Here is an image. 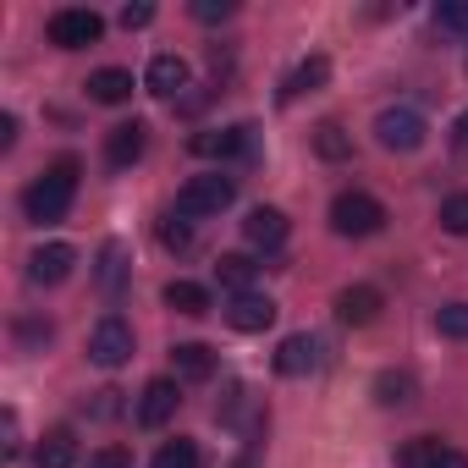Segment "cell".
I'll use <instances>...</instances> for the list:
<instances>
[{
	"label": "cell",
	"mask_w": 468,
	"mask_h": 468,
	"mask_svg": "<svg viewBox=\"0 0 468 468\" xmlns=\"http://www.w3.org/2000/svg\"><path fill=\"white\" fill-rule=\"evenodd\" d=\"M154 23V6H122V28H149Z\"/></svg>",
	"instance_id": "d6a6232c"
},
{
	"label": "cell",
	"mask_w": 468,
	"mask_h": 468,
	"mask_svg": "<svg viewBox=\"0 0 468 468\" xmlns=\"http://www.w3.org/2000/svg\"><path fill=\"white\" fill-rule=\"evenodd\" d=\"M375 138H380V149L408 154V149H419V144H424V116H419V111H408V105L380 111V116H375Z\"/></svg>",
	"instance_id": "8992f818"
},
{
	"label": "cell",
	"mask_w": 468,
	"mask_h": 468,
	"mask_svg": "<svg viewBox=\"0 0 468 468\" xmlns=\"http://www.w3.org/2000/svg\"><path fill=\"white\" fill-rule=\"evenodd\" d=\"M171 364H176V380H187V386H204L215 375V353L204 342H176L171 347Z\"/></svg>",
	"instance_id": "ac0fdd59"
},
{
	"label": "cell",
	"mask_w": 468,
	"mask_h": 468,
	"mask_svg": "<svg viewBox=\"0 0 468 468\" xmlns=\"http://www.w3.org/2000/svg\"><path fill=\"white\" fill-rule=\"evenodd\" d=\"M430 468H468V452H457V446H441V457H435Z\"/></svg>",
	"instance_id": "836d02e7"
},
{
	"label": "cell",
	"mask_w": 468,
	"mask_h": 468,
	"mask_svg": "<svg viewBox=\"0 0 468 468\" xmlns=\"http://www.w3.org/2000/svg\"><path fill=\"white\" fill-rule=\"evenodd\" d=\"M149 468H198V446H193L187 435H176V441H165V446L154 452Z\"/></svg>",
	"instance_id": "cb8c5ba5"
},
{
	"label": "cell",
	"mask_w": 468,
	"mask_h": 468,
	"mask_svg": "<svg viewBox=\"0 0 468 468\" xmlns=\"http://www.w3.org/2000/svg\"><path fill=\"white\" fill-rule=\"evenodd\" d=\"M231 12H238L231 0H193V17H198V23H226Z\"/></svg>",
	"instance_id": "f546056e"
},
{
	"label": "cell",
	"mask_w": 468,
	"mask_h": 468,
	"mask_svg": "<svg viewBox=\"0 0 468 468\" xmlns=\"http://www.w3.org/2000/svg\"><path fill=\"white\" fill-rule=\"evenodd\" d=\"M34 463H39V468H78V435H72L67 424H61V430H45Z\"/></svg>",
	"instance_id": "d6986e66"
},
{
	"label": "cell",
	"mask_w": 468,
	"mask_h": 468,
	"mask_svg": "<svg viewBox=\"0 0 468 468\" xmlns=\"http://www.w3.org/2000/svg\"><path fill=\"white\" fill-rule=\"evenodd\" d=\"M254 260L249 254H220V265H215V282L220 287H231V298H238V292H249V282H254Z\"/></svg>",
	"instance_id": "7402d4cb"
},
{
	"label": "cell",
	"mask_w": 468,
	"mask_h": 468,
	"mask_svg": "<svg viewBox=\"0 0 468 468\" xmlns=\"http://www.w3.org/2000/svg\"><path fill=\"white\" fill-rule=\"evenodd\" d=\"M160 243H165V249H176V254H182V249H193V226H187L176 209L160 220Z\"/></svg>",
	"instance_id": "83f0119b"
},
{
	"label": "cell",
	"mask_w": 468,
	"mask_h": 468,
	"mask_svg": "<svg viewBox=\"0 0 468 468\" xmlns=\"http://www.w3.org/2000/svg\"><path fill=\"white\" fill-rule=\"evenodd\" d=\"M144 144H149V127L144 122H122V127L105 133V160L111 165H133L144 154Z\"/></svg>",
	"instance_id": "e0dca14e"
},
{
	"label": "cell",
	"mask_w": 468,
	"mask_h": 468,
	"mask_svg": "<svg viewBox=\"0 0 468 468\" xmlns=\"http://www.w3.org/2000/svg\"><path fill=\"white\" fill-rule=\"evenodd\" d=\"M83 89H89L94 105H127V100H133V72H127V67H100Z\"/></svg>",
	"instance_id": "2e32d148"
},
{
	"label": "cell",
	"mask_w": 468,
	"mask_h": 468,
	"mask_svg": "<svg viewBox=\"0 0 468 468\" xmlns=\"http://www.w3.org/2000/svg\"><path fill=\"white\" fill-rule=\"evenodd\" d=\"M435 28H446V34H468V6H457V0L435 6Z\"/></svg>",
	"instance_id": "f1b7e54d"
},
{
	"label": "cell",
	"mask_w": 468,
	"mask_h": 468,
	"mask_svg": "<svg viewBox=\"0 0 468 468\" xmlns=\"http://www.w3.org/2000/svg\"><path fill=\"white\" fill-rule=\"evenodd\" d=\"M413 397H419V380L408 369H380L375 375V402L380 408H408Z\"/></svg>",
	"instance_id": "ffe728a7"
},
{
	"label": "cell",
	"mask_w": 468,
	"mask_h": 468,
	"mask_svg": "<svg viewBox=\"0 0 468 468\" xmlns=\"http://www.w3.org/2000/svg\"><path fill=\"white\" fill-rule=\"evenodd\" d=\"M176 402H182V397H176V380H149L144 397H138V424H144V430H160V424L176 413Z\"/></svg>",
	"instance_id": "7c38bea8"
},
{
	"label": "cell",
	"mask_w": 468,
	"mask_h": 468,
	"mask_svg": "<svg viewBox=\"0 0 468 468\" xmlns=\"http://www.w3.org/2000/svg\"><path fill=\"white\" fill-rule=\"evenodd\" d=\"M17 336H23V342H50V320H45V325L28 320V325H17Z\"/></svg>",
	"instance_id": "e575fe53"
},
{
	"label": "cell",
	"mask_w": 468,
	"mask_h": 468,
	"mask_svg": "<svg viewBox=\"0 0 468 468\" xmlns=\"http://www.w3.org/2000/svg\"><path fill=\"white\" fill-rule=\"evenodd\" d=\"M165 303H171L176 314L198 320V314H209V287H198V282H171V287H165Z\"/></svg>",
	"instance_id": "44dd1931"
},
{
	"label": "cell",
	"mask_w": 468,
	"mask_h": 468,
	"mask_svg": "<svg viewBox=\"0 0 468 468\" xmlns=\"http://www.w3.org/2000/svg\"><path fill=\"white\" fill-rule=\"evenodd\" d=\"M386 226V204L364 187H347L331 198V231L336 238H375V231Z\"/></svg>",
	"instance_id": "7a4b0ae2"
},
{
	"label": "cell",
	"mask_w": 468,
	"mask_h": 468,
	"mask_svg": "<svg viewBox=\"0 0 468 468\" xmlns=\"http://www.w3.org/2000/svg\"><path fill=\"white\" fill-rule=\"evenodd\" d=\"M72 198H78V160L67 154V160H56V165H50V171L23 193V209H28V220L50 226V220H67Z\"/></svg>",
	"instance_id": "6da1fadb"
},
{
	"label": "cell",
	"mask_w": 468,
	"mask_h": 468,
	"mask_svg": "<svg viewBox=\"0 0 468 468\" xmlns=\"http://www.w3.org/2000/svg\"><path fill=\"white\" fill-rule=\"evenodd\" d=\"M314 149H320V160H347V154H353V138H347L336 122H320V127H314Z\"/></svg>",
	"instance_id": "603a6c76"
},
{
	"label": "cell",
	"mask_w": 468,
	"mask_h": 468,
	"mask_svg": "<svg viewBox=\"0 0 468 468\" xmlns=\"http://www.w3.org/2000/svg\"><path fill=\"white\" fill-rule=\"evenodd\" d=\"M441 226L452 231V238H468V193H452L441 204Z\"/></svg>",
	"instance_id": "4316f807"
},
{
	"label": "cell",
	"mask_w": 468,
	"mask_h": 468,
	"mask_svg": "<svg viewBox=\"0 0 468 468\" xmlns=\"http://www.w3.org/2000/svg\"><path fill=\"white\" fill-rule=\"evenodd\" d=\"M193 154H209V160L254 154V127H249V122H238V127H215V133H198V138H193Z\"/></svg>",
	"instance_id": "ba28073f"
},
{
	"label": "cell",
	"mask_w": 468,
	"mask_h": 468,
	"mask_svg": "<svg viewBox=\"0 0 468 468\" xmlns=\"http://www.w3.org/2000/svg\"><path fill=\"white\" fill-rule=\"evenodd\" d=\"M100 260H105V265H100V282H105V287H122V249H116V243H105V254H100Z\"/></svg>",
	"instance_id": "1f68e13d"
},
{
	"label": "cell",
	"mask_w": 468,
	"mask_h": 468,
	"mask_svg": "<svg viewBox=\"0 0 468 468\" xmlns=\"http://www.w3.org/2000/svg\"><path fill=\"white\" fill-rule=\"evenodd\" d=\"M452 149H457V154H468V111L452 122Z\"/></svg>",
	"instance_id": "d590c367"
},
{
	"label": "cell",
	"mask_w": 468,
	"mask_h": 468,
	"mask_svg": "<svg viewBox=\"0 0 468 468\" xmlns=\"http://www.w3.org/2000/svg\"><path fill=\"white\" fill-rule=\"evenodd\" d=\"M231 198H238V182L220 176V171H209V176H193V182L176 187V215L182 220H204V215H220Z\"/></svg>",
	"instance_id": "3957f363"
},
{
	"label": "cell",
	"mask_w": 468,
	"mask_h": 468,
	"mask_svg": "<svg viewBox=\"0 0 468 468\" xmlns=\"http://www.w3.org/2000/svg\"><path fill=\"white\" fill-rule=\"evenodd\" d=\"M17 144V116H0V149Z\"/></svg>",
	"instance_id": "8d00e7d4"
},
{
	"label": "cell",
	"mask_w": 468,
	"mask_h": 468,
	"mask_svg": "<svg viewBox=\"0 0 468 468\" xmlns=\"http://www.w3.org/2000/svg\"><path fill=\"white\" fill-rule=\"evenodd\" d=\"M100 34H105V17L89 12V6H61V12H50V23H45V39H50L56 50L100 45Z\"/></svg>",
	"instance_id": "277c9868"
},
{
	"label": "cell",
	"mask_w": 468,
	"mask_h": 468,
	"mask_svg": "<svg viewBox=\"0 0 468 468\" xmlns=\"http://www.w3.org/2000/svg\"><path fill=\"white\" fill-rule=\"evenodd\" d=\"M325 83H331V56H309V61H298L292 78L282 83V105H292V100H303V94H314V89H325Z\"/></svg>",
	"instance_id": "5bb4252c"
},
{
	"label": "cell",
	"mask_w": 468,
	"mask_h": 468,
	"mask_svg": "<svg viewBox=\"0 0 468 468\" xmlns=\"http://www.w3.org/2000/svg\"><path fill=\"white\" fill-rule=\"evenodd\" d=\"M144 89H149L154 100H176V94L187 89V61H182V56H154L149 72H144Z\"/></svg>",
	"instance_id": "8fae6325"
},
{
	"label": "cell",
	"mask_w": 468,
	"mask_h": 468,
	"mask_svg": "<svg viewBox=\"0 0 468 468\" xmlns=\"http://www.w3.org/2000/svg\"><path fill=\"white\" fill-rule=\"evenodd\" d=\"M314 364H320V342H314L309 331H298V336H287V342L276 347V375H287V380H292V375H309Z\"/></svg>",
	"instance_id": "9a60e30c"
},
{
	"label": "cell",
	"mask_w": 468,
	"mask_h": 468,
	"mask_svg": "<svg viewBox=\"0 0 468 468\" xmlns=\"http://www.w3.org/2000/svg\"><path fill=\"white\" fill-rule=\"evenodd\" d=\"M380 309H386L380 287H342V292H336V320H342V325H375Z\"/></svg>",
	"instance_id": "30bf717a"
},
{
	"label": "cell",
	"mask_w": 468,
	"mask_h": 468,
	"mask_svg": "<svg viewBox=\"0 0 468 468\" xmlns=\"http://www.w3.org/2000/svg\"><path fill=\"white\" fill-rule=\"evenodd\" d=\"M72 265H78V249H72V243H45V249L28 260V282H34V287H61V282L72 276Z\"/></svg>",
	"instance_id": "52a82bcc"
},
{
	"label": "cell",
	"mask_w": 468,
	"mask_h": 468,
	"mask_svg": "<svg viewBox=\"0 0 468 468\" xmlns=\"http://www.w3.org/2000/svg\"><path fill=\"white\" fill-rule=\"evenodd\" d=\"M220 314H226V325H231V331H265V325L276 320V303H271L265 292H238Z\"/></svg>",
	"instance_id": "9c48e42d"
},
{
	"label": "cell",
	"mask_w": 468,
	"mask_h": 468,
	"mask_svg": "<svg viewBox=\"0 0 468 468\" xmlns=\"http://www.w3.org/2000/svg\"><path fill=\"white\" fill-rule=\"evenodd\" d=\"M435 331L452 336V342H468V303H446V309H435Z\"/></svg>",
	"instance_id": "484cf974"
},
{
	"label": "cell",
	"mask_w": 468,
	"mask_h": 468,
	"mask_svg": "<svg viewBox=\"0 0 468 468\" xmlns=\"http://www.w3.org/2000/svg\"><path fill=\"white\" fill-rule=\"evenodd\" d=\"M243 238H249L254 249H282V243H287V215H282V209H271V204L249 209V220H243Z\"/></svg>",
	"instance_id": "4fadbf2b"
},
{
	"label": "cell",
	"mask_w": 468,
	"mask_h": 468,
	"mask_svg": "<svg viewBox=\"0 0 468 468\" xmlns=\"http://www.w3.org/2000/svg\"><path fill=\"white\" fill-rule=\"evenodd\" d=\"M89 358H94L100 369H122V364L133 358V325H127L122 314H105V320L94 325V336H89Z\"/></svg>",
	"instance_id": "5b68a950"
},
{
	"label": "cell",
	"mask_w": 468,
	"mask_h": 468,
	"mask_svg": "<svg viewBox=\"0 0 468 468\" xmlns=\"http://www.w3.org/2000/svg\"><path fill=\"white\" fill-rule=\"evenodd\" d=\"M89 468H133V452H127V446H100V452L89 457Z\"/></svg>",
	"instance_id": "4dcf8cb0"
},
{
	"label": "cell",
	"mask_w": 468,
	"mask_h": 468,
	"mask_svg": "<svg viewBox=\"0 0 468 468\" xmlns=\"http://www.w3.org/2000/svg\"><path fill=\"white\" fill-rule=\"evenodd\" d=\"M441 457V441L435 435H419V441H408L402 452H397V468H430Z\"/></svg>",
	"instance_id": "d4e9b609"
}]
</instances>
